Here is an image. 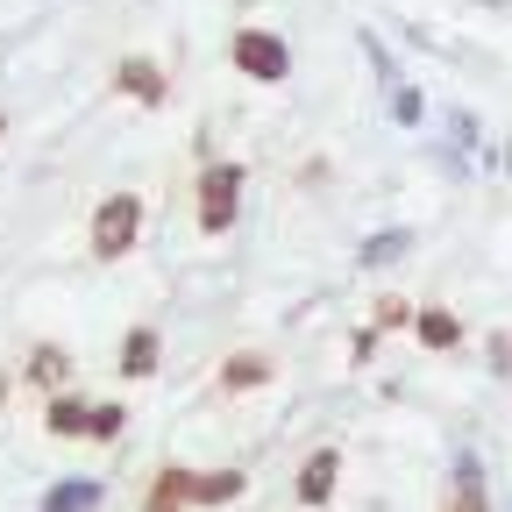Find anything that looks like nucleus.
<instances>
[{
    "mask_svg": "<svg viewBox=\"0 0 512 512\" xmlns=\"http://www.w3.org/2000/svg\"><path fill=\"white\" fill-rule=\"evenodd\" d=\"M406 249H413V235H406V228H384V235H363V249H356V256L377 271V264H399Z\"/></svg>",
    "mask_w": 512,
    "mask_h": 512,
    "instance_id": "4468645a",
    "label": "nucleus"
},
{
    "mask_svg": "<svg viewBox=\"0 0 512 512\" xmlns=\"http://www.w3.org/2000/svg\"><path fill=\"white\" fill-rule=\"evenodd\" d=\"M43 427H50L57 441L86 434V427H93V399H86V392H50V406H43Z\"/></svg>",
    "mask_w": 512,
    "mask_h": 512,
    "instance_id": "6e6552de",
    "label": "nucleus"
},
{
    "mask_svg": "<svg viewBox=\"0 0 512 512\" xmlns=\"http://www.w3.org/2000/svg\"><path fill=\"white\" fill-rule=\"evenodd\" d=\"M271 356L264 349H235V356H221V392H256V384H271Z\"/></svg>",
    "mask_w": 512,
    "mask_h": 512,
    "instance_id": "1a4fd4ad",
    "label": "nucleus"
},
{
    "mask_svg": "<svg viewBox=\"0 0 512 512\" xmlns=\"http://www.w3.org/2000/svg\"><path fill=\"white\" fill-rule=\"evenodd\" d=\"M0 399H8V377H0Z\"/></svg>",
    "mask_w": 512,
    "mask_h": 512,
    "instance_id": "6ab92c4d",
    "label": "nucleus"
},
{
    "mask_svg": "<svg viewBox=\"0 0 512 512\" xmlns=\"http://www.w3.org/2000/svg\"><path fill=\"white\" fill-rule=\"evenodd\" d=\"M100 505V484L93 477H64L57 491H43V512H93Z\"/></svg>",
    "mask_w": 512,
    "mask_h": 512,
    "instance_id": "ddd939ff",
    "label": "nucleus"
},
{
    "mask_svg": "<svg viewBox=\"0 0 512 512\" xmlns=\"http://www.w3.org/2000/svg\"><path fill=\"white\" fill-rule=\"evenodd\" d=\"M136 235H143V200L136 192H107V200L93 207L86 249H93V264H121V256L136 249Z\"/></svg>",
    "mask_w": 512,
    "mask_h": 512,
    "instance_id": "f257e3e1",
    "label": "nucleus"
},
{
    "mask_svg": "<svg viewBox=\"0 0 512 512\" xmlns=\"http://www.w3.org/2000/svg\"><path fill=\"white\" fill-rule=\"evenodd\" d=\"M228 57H235V72L256 79V86H285V79H292V50H285V36H271V29H235Z\"/></svg>",
    "mask_w": 512,
    "mask_h": 512,
    "instance_id": "7ed1b4c3",
    "label": "nucleus"
},
{
    "mask_svg": "<svg viewBox=\"0 0 512 512\" xmlns=\"http://www.w3.org/2000/svg\"><path fill=\"white\" fill-rule=\"evenodd\" d=\"M114 86H121L128 100H143V107H164V100H171L157 57H121V64H114Z\"/></svg>",
    "mask_w": 512,
    "mask_h": 512,
    "instance_id": "20e7f679",
    "label": "nucleus"
},
{
    "mask_svg": "<svg viewBox=\"0 0 512 512\" xmlns=\"http://www.w3.org/2000/svg\"><path fill=\"white\" fill-rule=\"evenodd\" d=\"M157 356H164V335L157 328H128L121 335V377L136 384V377H157Z\"/></svg>",
    "mask_w": 512,
    "mask_h": 512,
    "instance_id": "9d476101",
    "label": "nucleus"
},
{
    "mask_svg": "<svg viewBox=\"0 0 512 512\" xmlns=\"http://www.w3.org/2000/svg\"><path fill=\"white\" fill-rule=\"evenodd\" d=\"M441 512H491V491H484V463L477 456H456V477H448Z\"/></svg>",
    "mask_w": 512,
    "mask_h": 512,
    "instance_id": "0eeeda50",
    "label": "nucleus"
},
{
    "mask_svg": "<svg viewBox=\"0 0 512 512\" xmlns=\"http://www.w3.org/2000/svg\"><path fill=\"white\" fill-rule=\"evenodd\" d=\"M413 335H420V349H456L463 342V320L448 313V306H420L413 313Z\"/></svg>",
    "mask_w": 512,
    "mask_h": 512,
    "instance_id": "9b49d317",
    "label": "nucleus"
},
{
    "mask_svg": "<svg viewBox=\"0 0 512 512\" xmlns=\"http://www.w3.org/2000/svg\"><path fill=\"white\" fill-rule=\"evenodd\" d=\"M242 192H249V171H242V164L221 157V164L200 171V192H192V200H200V235H228V228H235Z\"/></svg>",
    "mask_w": 512,
    "mask_h": 512,
    "instance_id": "f03ea898",
    "label": "nucleus"
},
{
    "mask_svg": "<svg viewBox=\"0 0 512 512\" xmlns=\"http://www.w3.org/2000/svg\"><path fill=\"white\" fill-rule=\"evenodd\" d=\"M370 313H377V328H413V306L406 299H377Z\"/></svg>",
    "mask_w": 512,
    "mask_h": 512,
    "instance_id": "f3484780",
    "label": "nucleus"
},
{
    "mask_svg": "<svg viewBox=\"0 0 512 512\" xmlns=\"http://www.w3.org/2000/svg\"><path fill=\"white\" fill-rule=\"evenodd\" d=\"M29 384H50V392H64V377H72V356H64L57 342H36L29 349V370H22Z\"/></svg>",
    "mask_w": 512,
    "mask_h": 512,
    "instance_id": "f8f14e48",
    "label": "nucleus"
},
{
    "mask_svg": "<svg viewBox=\"0 0 512 512\" xmlns=\"http://www.w3.org/2000/svg\"><path fill=\"white\" fill-rule=\"evenodd\" d=\"M0 143H8V114H0Z\"/></svg>",
    "mask_w": 512,
    "mask_h": 512,
    "instance_id": "a211bd4d",
    "label": "nucleus"
},
{
    "mask_svg": "<svg viewBox=\"0 0 512 512\" xmlns=\"http://www.w3.org/2000/svg\"><path fill=\"white\" fill-rule=\"evenodd\" d=\"M121 427H128V413H121V406H93V427H86V441H114Z\"/></svg>",
    "mask_w": 512,
    "mask_h": 512,
    "instance_id": "dca6fc26",
    "label": "nucleus"
},
{
    "mask_svg": "<svg viewBox=\"0 0 512 512\" xmlns=\"http://www.w3.org/2000/svg\"><path fill=\"white\" fill-rule=\"evenodd\" d=\"M249 491V470H207L200 477V505H235Z\"/></svg>",
    "mask_w": 512,
    "mask_h": 512,
    "instance_id": "2eb2a0df",
    "label": "nucleus"
},
{
    "mask_svg": "<svg viewBox=\"0 0 512 512\" xmlns=\"http://www.w3.org/2000/svg\"><path fill=\"white\" fill-rule=\"evenodd\" d=\"M335 477H342V448H313V456L299 463V505H328Z\"/></svg>",
    "mask_w": 512,
    "mask_h": 512,
    "instance_id": "423d86ee",
    "label": "nucleus"
},
{
    "mask_svg": "<svg viewBox=\"0 0 512 512\" xmlns=\"http://www.w3.org/2000/svg\"><path fill=\"white\" fill-rule=\"evenodd\" d=\"M192 505H200V477L178 470V463H164V470L150 477V505H143V512H192Z\"/></svg>",
    "mask_w": 512,
    "mask_h": 512,
    "instance_id": "39448f33",
    "label": "nucleus"
}]
</instances>
